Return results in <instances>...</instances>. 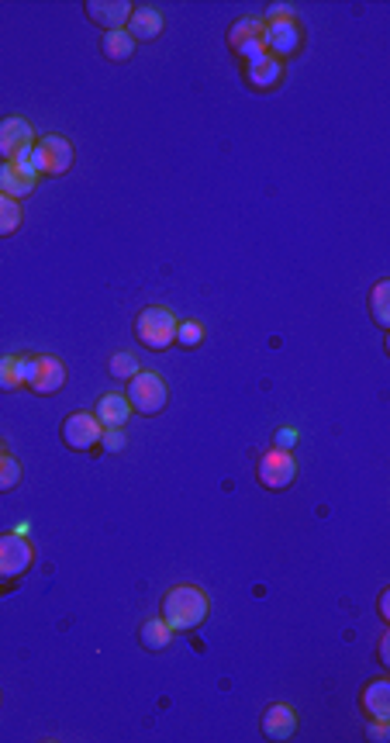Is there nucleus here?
Returning a JSON list of instances; mask_svg holds the SVG:
<instances>
[{
    "instance_id": "2",
    "label": "nucleus",
    "mask_w": 390,
    "mask_h": 743,
    "mask_svg": "<svg viewBox=\"0 0 390 743\" xmlns=\"http://www.w3.org/2000/svg\"><path fill=\"white\" fill-rule=\"evenodd\" d=\"M176 325H180V318H176L170 308L152 305V308H142L138 318H135V336H138L142 346L163 353V349H170L176 342Z\"/></svg>"
},
{
    "instance_id": "20",
    "label": "nucleus",
    "mask_w": 390,
    "mask_h": 743,
    "mask_svg": "<svg viewBox=\"0 0 390 743\" xmlns=\"http://www.w3.org/2000/svg\"><path fill=\"white\" fill-rule=\"evenodd\" d=\"M170 640H173V630L166 626V619H149L142 626V647L146 650H166Z\"/></svg>"
},
{
    "instance_id": "3",
    "label": "nucleus",
    "mask_w": 390,
    "mask_h": 743,
    "mask_svg": "<svg viewBox=\"0 0 390 743\" xmlns=\"http://www.w3.org/2000/svg\"><path fill=\"white\" fill-rule=\"evenodd\" d=\"M129 405L131 411H142V415H159L166 402H170V391H166V381L155 374V370H138L129 381Z\"/></svg>"
},
{
    "instance_id": "23",
    "label": "nucleus",
    "mask_w": 390,
    "mask_h": 743,
    "mask_svg": "<svg viewBox=\"0 0 390 743\" xmlns=\"http://www.w3.org/2000/svg\"><path fill=\"white\" fill-rule=\"evenodd\" d=\"M18 484H22V464L4 453V456H0V495H4V491H14Z\"/></svg>"
},
{
    "instance_id": "4",
    "label": "nucleus",
    "mask_w": 390,
    "mask_h": 743,
    "mask_svg": "<svg viewBox=\"0 0 390 743\" xmlns=\"http://www.w3.org/2000/svg\"><path fill=\"white\" fill-rule=\"evenodd\" d=\"M297 477V460L290 456V450L273 447L270 453L260 456V484L266 491H287Z\"/></svg>"
},
{
    "instance_id": "31",
    "label": "nucleus",
    "mask_w": 390,
    "mask_h": 743,
    "mask_svg": "<svg viewBox=\"0 0 390 743\" xmlns=\"http://www.w3.org/2000/svg\"><path fill=\"white\" fill-rule=\"evenodd\" d=\"M294 443H297V432H294V429H280V432H277V447H280V450H290Z\"/></svg>"
},
{
    "instance_id": "29",
    "label": "nucleus",
    "mask_w": 390,
    "mask_h": 743,
    "mask_svg": "<svg viewBox=\"0 0 390 743\" xmlns=\"http://www.w3.org/2000/svg\"><path fill=\"white\" fill-rule=\"evenodd\" d=\"M262 22H294V7L290 4H270Z\"/></svg>"
},
{
    "instance_id": "26",
    "label": "nucleus",
    "mask_w": 390,
    "mask_h": 743,
    "mask_svg": "<svg viewBox=\"0 0 390 743\" xmlns=\"http://www.w3.org/2000/svg\"><path fill=\"white\" fill-rule=\"evenodd\" d=\"M18 357H0V391H18Z\"/></svg>"
},
{
    "instance_id": "33",
    "label": "nucleus",
    "mask_w": 390,
    "mask_h": 743,
    "mask_svg": "<svg viewBox=\"0 0 390 743\" xmlns=\"http://www.w3.org/2000/svg\"><path fill=\"white\" fill-rule=\"evenodd\" d=\"M380 615H384V619H390V591H387V588L380 591Z\"/></svg>"
},
{
    "instance_id": "28",
    "label": "nucleus",
    "mask_w": 390,
    "mask_h": 743,
    "mask_svg": "<svg viewBox=\"0 0 390 743\" xmlns=\"http://www.w3.org/2000/svg\"><path fill=\"white\" fill-rule=\"evenodd\" d=\"M101 447L111 453L125 450V432L121 429H104V436H101Z\"/></svg>"
},
{
    "instance_id": "21",
    "label": "nucleus",
    "mask_w": 390,
    "mask_h": 743,
    "mask_svg": "<svg viewBox=\"0 0 390 743\" xmlns=\"http://www.w3.org/2000/svg\"><path fill=\"white\" fill-rule=\"evenodd\" d=\"M369 308H373V322L380 329L390 325V280H377V287L369 291Z\"/></svg>"
},
{
    "instance_id": "1",
    "label": "nucleus",
    "mask_w": 390,
    "mask_h": 743,
    "mask_svg": "<svg viewBox=\"0 0 390 743\" xmlns=\"http://www.w3.org/2000/svg\"><path fill=\"white\" fill-rule=\"evenodd\" d=\"M208 612H211V602H208V595L197 585H176L163 598V619H166V626L173 632L204 626Z\"/></svg>"
},
{
    "instance_id": "32",
    "label": "nucleus",
    "mask_w": 390,
    "mask_h": 743,
    "mask_svg": "<svg viewBox=\"0 0 390 743\" xmlns=\"http://www.w3.org/2000/svg\"><path fill=\"white\" fill-rule=\"evenodd\" d=\"M390 632H384V636H380V664H390Z\"/></svg>"
},
{
    "instance_id": "11",
    "label": "nucleus",
    "mask_w": 390,
    "mask_h": 743,
    "mask_svg": "<svg viewBox=\"0 0 390 743\" xmlns=\"http://www.w3.org/2000/svg\"><path fill=\"white\" fill-rule=\"evenodd\" d=\"M294 733H297V712L287 702H273L266 709V716H262V737L273 743H283L290 740Z\"/></svg>"
},
{
    "instance_id": "27",
    "label": "nucleus",
    "mask_w": 390,
    "mask_h": 743,
    "mask_svg": "<svg viewBox=\"0 0 390 743\" xmlns=\"http://www.w3.org/2000/svg\"><path fill=\"white\" fill-rule=\"evenodd\" d=\"M35 374H39V357H18V381H22V387H31Z\"/></svg>"
},
{
    "instance_id": "15",
    "label": "nucleus",
    "mask_w": 390,
    "mask_h": 743,
    "mask_svg": "<svg viewBox=\"0 0 390 743\" xmlns=\"http://www.w3.org/2000/svg\"><path fill=\"white\" fill-rule=\"evenodd\" d=\"M63 384H66L63 360H56V357H39V374H35V381H31V391H35V394H56Z\"/></svg>"
},
{
    "instance_id": "7",
    "label": "nucleus",
    "mask_w": 390,
    "mask_h": 743,
    "mask_svg": "<svg viewBox=\"0 0 390 743\" xmlns=\"http://www.w3.org/2000/svg\"><path fill=\"white\" fill-rule=\"evenodd\" d=\"M35 166L39 173L59 177L73 166V142L63 136H45L35 142Z\"/></svg>"
},
{
    "instance_id": "8",
    "label": "nucleus",
    "mask_w": 390,
    "mask_h": 743,
    "mask_svg": "<svg viewBox=\"0 0 390 743\" xmlns=\"http://www.w3.org/2000/svg\"><path fill=\"white\" fill-rule=\"evenodd\" d=\"M101 436H104V426H101V422H97V415H90V411H73V415L63 422L66 447H69V450H76V453L93 450V447L101 443Z\"/></svg>"
},
{
    "instance_id": "6",
    "label": "nucleus",
    "mask_w": 390,
    "mask_h": 743,
    "mask_svg": "<svg viewBox=\"0 0 390 743\" xmlns=\"http://www.w3.org/2000/svg\"><path fill=\"white\" fill-rule=\"evenodd\" d=\"M262 46H266V56L273 59H290L297 56L304 46V35H301V24L297 22H262Z\"/></svg>"
},
{
    "instance_id": "34",
    "label": "nucleus",
    "mask_w": 390,
    "mask_h": 743,
    "mask_svg": "<svg viewBox=\"0 0 390 743\" xmlns=\"http://www.w3.org/2000/svg\"><path fill=\"white\" fill-rule=\"evenodd\" d=\"M4 453H7V450H4V443H0V456H4Z\"/></svg>"
},
{
    "instance_id": "10",
    "label": "nucleus",
    "mask_w": 390,
    "mask_h": 743,
    "mask_svg": "<svg viewBox=\"0 0 390 743\" xmlns=\"http://www.w3.org/2000/svg\"><path fill=\"white\" fill-rule=\"evenodd\" d=\"M87 18L93 24H101L104 31H121L131 18V4L129 0H87L84 4Z\"/></svg>"
},
{
    "instance_id": "5",
    "label": "nucleus",
    "mask_w": 390,
    "mask_h": 743,
    "mask_svg": "<svg viewBox=\"0 0 390 743\" xmlns=\"http://www.w3.org/2000/svg\"><path fill=\"white\" fill-rule=\"evenodd\" d=\"M35 563V546L22 533H0V578L14 581Z\"/></svg>"
},
{
    "instance_id": "19",
    "label": "nucleus",
    "mask_w": 390,
    "mask_h": 743,
    "mask_svg": "<svg viewBox=\"0 0 390 743\" xmlns=\"http://www.w3.org/2000/svg\"><path fill=\"white\" fill-rule=\"evenodd\" d=\"M262 18H239V22L232 24V31H228V46H232V52H239L245 42H256V39H262Z\"/></svg>"
},
{
    "instance_id": "16",
    "label": "nucleus",
    "mask_w": 390,
    "mask_h": 743,
    "mask_svg": "<svg viewBox=\"0 0 390 743\" xmlns=\"http://www.w3.org/2000/svg\"><path fill=\"white\" fill-rule=\"evenodd\" d=\"M35 183H39L35 177H28V173H22L11 159H4V166H0V194L22 201V198H28V194L35 190Z\"/></svg>"
},
{
    "instance_id": "30",
    "label": "nucleus",
    "mask_w": 390,
    "mask_h": 743,
    "mask_svg": "<svg viewBox=\"0 0 390 743\" xmlns=\"http://www.w3.org/2000/svg\"><path fill=\"white\" fill-rule=\"evenodd\" d=\"M367 737L373 743H384L390 737V722H384V720H373L369 722V730H367Z\"/></svg>"
},
{
    "instance_id": "24",
    "label": "nucleus",
    "mask_w": 390,
    "mask_h": 743,
    "mask_svg": "<svg viewBox=\"0 0 390 743\" xmlns=\"http://www.w3.org/2000/svg\"><path fill=\"white\" fill-rule=\"evenodd\" d=\"M204 342V325L200 322H180L176 325V346H183V349H197Z\"/></svg>"
},
{
    "instance_id": "17",
    "label": "nucleus",
    "mask_w": 390,
    "mask_h": 743,
    "mask_svg": "<svg viewBox=\"0 0 390 743\" xmlns=\"http://www.w3.org/2000/svg\"><path fill=\"white\" fill-rule=\"evenodd\" d=\"M97 422L104 429H121L125 422H129V415H131V405H129V398H121V394H104L101 402H97Z\"/></svg>"
},
{
    "instance_id": "25",
    "label": "nucleus",
    "mask_w": 390,
    "mask_h": 743,
    "mask_svg": "<svg viewBox=\"0 0 390 743\" xmlns=\"http://www.w3.org/2000/svg\"><path fill=\"white\" fill-rule=\"evenodd\" d=\"M135 374H138V360H135L131 353H114V357H111V377L131 381Z\"/></svg>"
},
{
    "instance_id": "14",
    "label": "nucleus",
    "mask_w": 390,
    "mask_h": 743,
    "mask_svg": "<svg viewBox=\"0 0 390 743\" xmlns=\"http://www.w3.org/2000/svg\"><path fill=\"white\" fill-rule=\"evenodd\" d=\"M280 80H283V63L273 59V56H262V59L249 63V69H245V84L256 87V91H270V87H277Z\"/></svg>"
},
{
    "instance_id": "12",
    "label": "nucleus",
    "mask_w": 390,
    "mask_h": 743,
    "mask_svg": "<svg viewBox=\"0 0 390 743\" xmlns=\"http://www.w3.org/2000/svg\"><path fill=\"white\" fill-rule=\"evenodd\" d=\"M125 31L135 39V46H138V42H152V39H159V31H163V11H159V7H152V4L131 7V18H129V24H125Z\"/></svg>"
},
{
    "instance_id": "9",
    "label": "nucleus",
    "mask_w": 390,
    "mask_h": 743,
    "mask_svg": "<svg viewBox=\"0 0 390 743\" xmlns=\"http://www.w3.org/2000/svg\"><path fill=\"white\" fill-rule=\"evenodd\" d=\"M35 146V128L31 121H24L18 114L0 118V159H14L22 149Z\"/></svg>"
},
{
    "instance_id": "22",
    "label": "nucleus",
    "mask_w": 390,
    "mask_h": 743,
    "mask_svg": "<svg viewBox=\"0 0 390 743\" xmlns=\"http://www.w3.org/2000/svg\"><path fill=\"white\" fill-rule=\"evenodd\" d=\"M22 228V204L7 194H0V239L14 235Z\"/></svg>"
},
{
    "instance_id": "13",
    "label": "nucleus",
    "mask_w": 390,
    "mask_h": 743,
    "mask_svg": "<svg viewBox=\"0 0 390 743\" xmlns=\"http://www.w3.org/2000/svg\"><path fill=\"white\" fill-rule=\"evenodd\" d=\"M363 712H369V720H384L390 722V681L387 677H377L363 688Z\"/></svg>"
},
{
    "instance_id": "18",
    "label": "nucleus",
    "mask_w": 390,
    "mask_h": 743,
    "mask_svg": "<svg viewBox=\"0 0 390 743\" xmlns=\"http://www.w3.org/2000/svg\"><path fill=\"white\" fill-rule=\"evenodd\" d=\"M101 52L108 56L111 63H125V59H131V52H135V39H131L125 28H121V31H104Z\"/></svg>"
}]
</instances>
